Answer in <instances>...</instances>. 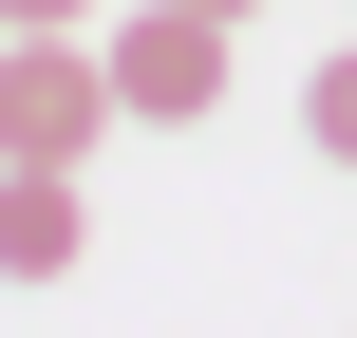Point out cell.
Returning <instances> with one entry per match:
<instances>
[{"mask_svg": "<svg viewBox=\"0 0 357 338\" xmlns=\"http://www.w3.org/2000/svg\"><path fill=\"white\" fill-rule=\"evenodd\" d=\"M75 245H94L75 226V169H19L0 151V282H75Z\"/></svg>", "mask_w": 357, "mask_h": 338, "instance_id": "cell-3", "label": "cell"}, {"mask_svg": "<svg viewBox=\"0 0 357 338\" xmlns=\"http://www.w3.org/2000/svg\"><path fill=\"white\" fill-rule=\"evenodd\" d=\"M113 113H132V94H113V38H94V19L0 38V151H19V169H94Z\"/></svg>", "mask_w": 357, "mask_h": 338, "instance_id": "cell-1", "label": "cell"}, {"mask_svg": "<svg viewBox=\"0 0 357 338\" xmlns=\"http://www.w3.org/2000/svg\"><path fill=\"white\" fill-rule=\"evenodd\" d=\"M301 132H320V151L357 169V56H320V75H301Z\"/></svg>", "mask_w": 357, "mask_h": 338, "instance_id": "cell-4", "label": "cell"}, {"mask_svg": "<svg viewBox=\"0 0 357 338\" xmlns=\"http://www.w3.org/2000/svg\"><path fill=\"white\" fill-rule=\"evenodd\" d=\"M0 38H19V19H0Z\"/></svg>", "mask_w": 357, "mask_h": 338, "instance_id": "cell-7", "label": "cell"}, {"mask_svg": "<svg viewBox=\"0 0 357 338\" xmlns=\"http://www.w3.org/2000/svg\"><path fill=\"white\" fill-rule=\"evenodd\" d=\"M0 19H19V38H56V19H94V0H0Z\"/></svg>", "mask_w": 357, "mask_h": 338, "instance_id": "cell-5", "label": "cell"}, {"mask_svg": "<svg viewBox=\"0 0 357 338\" xmlns=\"http://www.w3.org/2000/svg\"><path fill=\"white\" fill-rule=\"evenodd\" d=\"M207 19H264V0H207Z\"/></svg>", "mask_w": 357, "mask_h": 338, "instance_id": "cell-6", "label": "cell"}, {"mask_svg": "<svg viewBox=\"0 0 357 338\" xmlns=\"http://www.w3.org/2000/svg\"><path fill=\"white\" fill-rule=\"evenodd\" d=\"M113 38V94H132V132H188V113H226V38L245 19H207V0H132V19H94Z\"/></svg>", "mask_w": 357, "mask_h": 338, "instance_id": "cell-2", "label": "cell"}]
</instances>
